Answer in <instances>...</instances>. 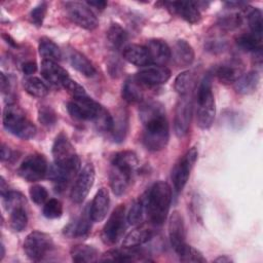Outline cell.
Here are the masks:
<instances>
[{
    "label": "cell",
    "instance_id": "cell-1",
    "mask_svg": "<svg viewBox=\"0 0 263 263\" xmlns=\"http://www.w3.org/2000/svg\"><path fill=\"white\" fill-rule=\"evenodd\" d=\"M139 114L144 125L142 142L145 148L152 152L164 149L170 140V127L163 105L157 101L144 102Z\"/></svg>",
    "mask_w": 263,
    "mask_h": 263
},
{
    "label": "cell",
    "instance_id": "cell-2",
    "mask_svg": "<svg viewBox=\"0 0 263 263\" xmlns=\"http://www.w3.org/2000/svg\"><path fill=\"white\" fill-rule=\"evenodd\" d=\"M141 199L149 221L156 226L162 225L166 220L171 206V186L164 181L155 182Z\"/></svg>",
    "mask_w": 263,
    "mask_h": 263
},
{
    "label": "cell",
    "instance_id": "cell-3",
    "mask_svg": "<svg viewBox=\"0 0 263 263\" xmlns=\"http://www.w3.org/2000/svg\"><path fill=\"white\" fill-rule=\"evenodd\" d=\"M216 115L215 98L212 90V77L205 75L197 88L196 93V122L201 129L212 126Z\"/></svg>",
    "mask_w": 263,
    "mask_h": 263
},
{
    "label": "cell",
    "instance_id": "cell-4",
    "mask_svg": "<svg viewBox=\"0 0 263 263\" xmlns=\"http://www.w3.org/2000/svg\"><path fill=\"white\" fill-rule=\"evenodd\" d=\"M3 126L10 134L30 140L36 135V126L26 117L23 109L15 103H9L3 110Z\"/></svg>",
    "mask_w": 263,
    "mask_h": 263
},
{
    "label": "cell",
    "instance_id": "cell-5",
    "mask_svg": "<svg viewBox=\"0 0 263 263\" xmlns=\"http://www.w3.org/2000/svg\"><path fill=\"white\" fill-rule=\"evenodd\" d=\"M54 165L74 177L80 171V158L65 134L57 136L51 149Z\"/></svg>",
    "mask_w": 263,
    "mask_h": 263
},
{
    "label": "cell",
    "instance_id": "cell-6",
    "mask_svg": "<svg viewBox=\"0 0 263 263\" xmlns=\"http://www.w3.org/2000/svg\"><path fill=\"white\" fill-rule=\"evenodd\" d=\"M104 107L89 98L87 95L83 97L73 98L67 103V110L69 114L77 120H87L95 122Z\"/></svg>",
    "mask_w": 263,
    "mask_h": 263
},
{
    "label": "cell",
    "instance_id": "cell-7",
    "mask_svg": "<svg viewBox=\"0 0 263 263\" xmlns=\"http://www.w3.org/2000/svg\"><path fill=\"white\" fill-rule=\"evenodd\" d=\"M53 249L52 238L41 231H33L27 235L24 241V251L32 261L42 260Z\"/></svg>",
    "mask_w": 263,
    "mask_h": 263
},
{
    "label": "cell",
    "instance_id": "cell-8",
    "mask_svg": "<svg viewBox=\"0 0 263 263\" xmlns=\"http://www.w3.org/2000/svg\"><path fill=\"white\" fill-rule=\"evenodd\" d=\"M125 229V208L123 204L117 205L107 222L105 223L101 238L105 245L113 246L115 245L122 236Z\"/></svg>",
    "mask_w": 263,
    "mask_h": 263
},
{
    "label": "cell",
    "instance_id": "cell-9",
    "mask_svg": "<svg viewBox=\"0 0 263 263\" xmlns=\"http://www.w3.org/2000/svg\"><path fill=\"white\" fill-rule=\"evenodd\" d=\"M198 151L196 147L190 148L174 165L172 173H171V179L173 182L174 189L177 192H180L185 187L190 173L194 166V163L197 160Z\"/></svg>",
    "mask_w": 263,
    "mask_h": 263
},
{
    "label": "cell",
    "instance_id": "cell-10",
    "mask_svg": "<svg viewBox=\"0 0 263 263\" xmlns=\"http://www.w3.org/2000/svg\"><path fill=\"white\" fill-rule=\"evenodd\" d=\"M48 164L42 154L28 155L17 168V174L28 182H37L48 174Z\"/></svg>",
    "mask_w": 263,
    "mask_h": 263
},
{
    "label": "cell",
    "instance_id": "cell-11",
    "mask_svg": "<svg viewBox=\"0 0 263 263\" xmlns=\"http://www.w3.org/2000/svg\"><path fill=\"white\" fill-rule=\"evenodd\" d=\"M192 118L191 96H181L177 102L174 116V130L177 137L182 138L187 135Z\"/></svg>",
    "mask_w": 263,
    "mask_h": 263
},
{
    "label": "cell",
    "instance_id": "cell-12",
    "mask_svg": "<svg viewBox=\"0 0 263 263\" xmlns=\"http://www.w3.org/2000/svg\"><path fill=\"white\" fill-rule=\"evenodd\" d=\"M95 175V167L89 162L79 171L71 190V199L74 203L79 204L84 201L93 185Z\"/></svg>",
    "mask_w": 263,
    "mask_h": 263
},
{
    "label": "cell",
    "instance_id": "cell-13",
    "mask_svg": "<svg viewBox=\"0 0 263 263\" xmlns=\"http://www.w3.org/2000/svg\"><path fill=\"white\" fill-rule=\"evenodd\" d=\"M66 10L69 18L83 29L91 31L99 25L96 14L83 3L67 2Z\"/></svg>",
    "mask_w": 263,
    "mask_h": 263
},
{
    "label": "cell",
    "instance_id": "cell-14",
    "mask_svg": "<svg viewBox=\"0 0 263 263\" xmlns=\"http://www.w3.org/2000/svg\"><path fill=\"white\" fill-rule=\"evenodd\" d=\"M135 77L146 86H153L165 83L171 78V71L165 66H147L141 69Z\"/></svg>",
    "mask_w": 263,
    "mask_h": 263
},
{
    "label": "cell",
    "instance_id": "cell-15",
    "mask_svg": "<svg viewBox=\"0 0 263 263\" xmlns=\"http://www.w3.org/2000/svg\"><path fill=\"white\" fill-rule=\"evenodd\" d=\"M164 5L175 14H178L189 24H197L201 20L199 7L193 1H174L165 2Z\"/></svg>",
    "mask_w": 263,
    "mask_h": 263
},
{
    "label": "cell",
    "instance_id": "cell-16",
    "mask_svg": "<svg viewBox=\"0 0 263 263\" xmlns=\"http://www.w3.org/2000/svg\"><path fill=\"white\" fill-rule=\"evenodd\" d=\"M168 237L172 248L177 252L184 243H186V231L183 216L180 212L174 211L168 220Z\"/></svg>",
    "mask_w": 263,
    "mask_h": 263
},
{
    "label": "cell",
    "instance_id": "cell-17",
    "mask_svg": "<svg viewBox=\"0 0 263 263\" xmlns=\"http://www.w3.org/2000/svg\"><path fill=\"white\" fill-rule=\"evenodd\" d=\"M150 62L158 66H164L172 58L168 44L162 39H151L146 45Z\"/></svg>",
    "mask_w": 263,
    "mask_h": 263
},
{
    "label": "cell",
    "instance_id": "cell-18",
    "mask_svg": "<svg viewBox=\"0 0 263 263\" xmlns=\"http://www.w3.org/2000/svg\"><path fill=\"white\" fill-rule=\"evenodd\" d=\"M133 174L134 173L129 171H126L124 168L111 164V168L109 173V181H110L109 183L115 195L119 196L125 192V190L127 189L132 181Z\"/></svg>",
    "mask_w": 263,
    "mask_h": 263
},
{
    "label": "cell",
    "instance_id": "cell-19",
    "mask_svg": "<svg viewBox=\"0 0 263 263\" xmlns=\"http://www.w3.org/2000/svg\"><path fill=\"white\" fill-rule=\"evenodd\" d=\"M110 204V197L109 192L106 188L102 187L96 193L92 202L89 206V214L90 218L93 222H102L109 210Z\"/></svg>",
    "mask_w": 263,
    "mask_h": 263
},
{
    "label": "cell",
    "instance_id": "cell-20",
    "mask_svg": "<svg viewBox=\"0 0 263 263\" xmlns=\"http://www.w3.org/2000/svg\"><path fill=\"white\" fill-rule=\"evenodd\" d=\"M41 74L49 83L55 86H62L64 80L69 77L68 72L63 67L57 62L48 60H42Z\"/></svg>",
    "mask_w": 263,
    "mask_h": 263
},
{
    "label": "cell",
    "instance_id": "cell-21",
    "mask_svg": "<svg viewBox=\"0 0 263 263\" xmlns=\"http://www.w3.org/2000/svg\"><path fill=\"white\" fill-rule=\"evenodd\" d=\"M91 218L89 214V209L81 213L80 217L74 222L69 223L65 229L64 234L68 237H84L86 236L91 228Z\"/></svg>",
    "mask_w": 263,
    "mask_h": 263
},
{
    "label": "cell",
    "instance_id": "cell-22",
    "mask_svg": "<svg viewBox=\"0 0 263 263\" xmlns=\"http://www.w3.org/2000/svg\"><path fill=\"white\" fill-rule=\"evenodd\" d=\"M144 85L142 82H140L135 76L129 77L125 80V82L122 85L121 89V97L122 99L129 103V104H136L140 103L144 99Z\"/></svg>",
    "mask_w": 263,
    "mask_h": 263
},
{
    "label": "cell",
    "instance_id": "cell-23",
    "mask_svg": "<svg viewBox=\"0 0 263 263\" xmlns=\"http://www.w3.org/2000/svg\"><path fill=\"white\" fill-rule=\"evenodd\" d=\"M122 57L125 61L138 67H144L151 63L146 46L139 44H128L124 46Z\"/></svg>",
    "mask_w": 263,
    "mask_h": 263
},
{
    "label": "cell",
    "instance_id": "cell-24",
    "mask_svg": "<svg viewBox=\"0 0 263 263\" xmlns=\"http://www.w3.org/2000/svg\"><path fill=\"white\" fill-rule=\"evenodd\" d=\"M243 71V67L239 62L232 61L225 64H222L221 66L217 67L215 70V75L221 81V83L229 84L234 83L235 80L241 75Z\"/></svg>",
    "mask_w": 263,
    "mask_h": 263
},
{
    "label": "cell",
    "instance_id": "cell-25",
    "mask_svg": "<svg viewBox=\"0 0 263 263\" xmlns=\"http://www.w3.org/2000/svg\"><path fill=\"white\" fill-rule=\"evenodd\" d=\"M153 230L150 227L139 225L127 233L122 241V246L123 248H136L149 241L153 237Z\"/></svg>",
    "mask_w": 263,
    "mask_h": 263
},
{
    "label": "cell",
    "instance_id": "cell-26",
    "mask_svg": "<svg viewBox=\"0 0 263 263\" xmlns=\"http://www.w3.org/2000/svg\"><path fill=\"white\" fill-rule=\"evenodd\" d=\"M173 58L178 66L186 67L193 63L194 50L186 40L179 39L174 45Z\"/></svg>",
    "mask_w": 263,
    "mask_h": 263
},
{
    "label": "cell",
    "instance_id": "cell-27",
    "mask_svg": "<svg viewBox=\"0 0 263 263\" xmlns=\"http://www.w3.org/2000/svg\"><path fill=\"white\" fill-rule=\"evenodd\" d=\"M260 81V76L257 71H250L241 74L233 83L234 89L240 95H250L256 91Z\"/></svg>",
    "mask_w": 263,
    "mask_h": 263
},
{
    "label": "cell",
    "instance_id": "cell-28",
    "mask_svg": "<svg viewBox=\"0 0 263 263\" xmlns=\"http://www.w3.org/2000/svg\"><path fill=\"white\" fill-rule=\"evenodd\" d=\"M73 262L90 263L99 260V252L96 248L88 245H76L70 250Z\"/></svg>",
    "mask_w": 263,
    "mask_h": 263
},
{
    "label": "cell",
    "instance_id": "cell-29",
    "mask_svg": "<svg viewBox=\"0 0 263 263\" xmlns=\"http://www.w3.org/2000/svg\"><path fill=\"white\" fill-rule=\"evenodd\" d=\"M69 62L75 70L86 77H91L96 74V69L91 62L84 54L75 49L69 52Z\"/></svg>",
    "mask_w": 263,
    "mask_h": 263
},
{
    "label": "cell",
    "instance_id": "cell-30",
    "mask_svg": "<svg viewBox=\"0 0 263 263\" xmlns=\"http://www.w3.org/2000/svg\"><path fill=\"white\" fill-rule=\"evenodd\" d=\"M134 248H124L120 249H111L105 252L100 261H111V262H132L138 260L139 253L133 250Z\"/></svg>",
    "mask_w": 263,
    "mask_h": 263
},
{
    "label": "cell",
    "instance_id": "cell-31",
    "mask_svg": "<svg viewBox=\"0 0 263 263\" xmlns=\"http://www.w3.org/2000/svg\"><path fill=\"white\" fill-rule=\"evenodd\" d=\"M138 157L134 151L124 150L114 154L111 160V164L119 166L121 168L127 170L129 172H135L138 166Z\"/></svg>",
    "mask_w": 263,
    "mask_h": 263
},
{
    "label": "cell",
    "instance_id": "cell-32",
    "mask_svg": "<svg viewBox=\"0 0 263 263\" xmlns=\"http://www.w3.org/2000/svg\"><path fill=\"white\" fill-rule=\"evenodd\" d=\"M38 51H39V54L43 58V60L57 62V61H60L62 58V51L60 47L47 37L40 38Z\"/></svg>",
    "mask_w": 263,
    "mask_h": 263
},
{
    "label": "cell",
    "instance_id": "cell-33",
    "mask_svg": "<svg viewBox=\"0 0 263 263\" xmlns=\"http://www.w3.org/2000/svg\"><path fill=\"white\" fill-rule=\"evenodd\" d=\"M236 43L238 47L246 51L253 53H260L262 51V37H258L253 33L242 34L237 37Z\"/></svg>",
    "mask_w": 263,
    "mask_h": 263
},
{
    "label": "cell",
    "instance_id": "cell-34",
    "mask_svg": "<svg viewBox=\"0 0 263 263\" xmlns=\"http://www.w3.org/2000/svg\"><path fill=\"white\" fill-rule=\"evenodd\" d=\"M245 13L248 18L249 27L252 31L251 33H253L254 35H256L258 37H262L263 22H262V13H261L260 9H258L256 7H252V6H246Z\"/></svg>",
    "mask_w": 263,
    "mask_h": 263
},
{
    "label": "cell",
    "instance_id": "cell-35",
    "mask_svg": "<svg viewBox=\"0 0 263 263\" xmlns=\"http://www.w3.org/2000/svg\"><path fill=\"white\" fill-rule=\"evenodd\" d=\"M194 84V76L191 71H184L180 73L174 82L175 90L180 96H186L190 95Z\"/></svg>",
    "mask_w": 263,
    "mask_h": 263
},
{
    "label": "cell",
    "instance_id": "cell-36",
    "mask_svg": "<svg viewBox=\"0 0 263 263\" xmlns=\"http://www.w3.org/2000/svg\"><path fill=\"white\" fill-rule=\"evenodd\" d=\"M25 90L34 98H44L48 95L47 85L37 77H30L24 81Z\"/></svg>",
    "mask_w": 263,
    "mask_h": 263
},
{
    "label": "cell",
    "instance_id": "cell-37",
    "mask_svg": "<svg viewBox=\"0 0 263 263\" xmlns=\"http://www.w3.org/2000/svg\"><path fill=\"white\" fill-rule=\"evenodd\" d=\"M127 32L117 23L110 25L107 31V38L109 42L116 48H120L127 41Z\"/></svg>",
    "mask_w": 263,
    "mask_h": 263
},
{
    "label": "cell",
    "instance_id": "cell-38",
    "mask_svg": "<svg viewBox=\"0 0 263 263\" xmlns=\"http://www.w3.org/2000/svg\"><path fill=\"white\" fill-rule=\"evenodd\" d=\"M180 261L182 262H192V263H204L206 262L202 254L192 246L184 243L177 252Z\"/></svg>",
    "mask_w": 263,
    "mask_h": 263
},
{
    "label": "cell",
    "instance_id": "cell-39",
    "mask_svg": "<svg viewBox=\"0 0 263 263\" xmlns=\"http://www.w3.org/2000/svg\"><path fill=\"white\" fill-rule=\"evenodd\" d=\"M127 125H128V121H127V114L124 112V110L119 111L117 118L114 120L113 118V129H112V134H113V139L116 142H122L123 139L125 138L126 135V130H127Z\"/></svg>",
    "mask_w": 263,
    "mask_h": 263
},
{
    "label": "cell",
    "instance_id": "cell-40",
    "mask_svg": "<svg viewBox=\"0 0 263 263\" xmlns=\"http://www.w3.org/2000/svg\"><path fill=\"white\" fill-rule=\"evenodd\" d=\"M10 213H11L10 220H9L10 227L16 232L23 231L26 228L27 223H28V217H27V213H26L24 206L17 208Z\"/></svg>",
    "mask_w": 263,
    "mask_h": 263
},
{
    "label": "cell",
    "instance_id": "cell-41",
    "mask_svg": "<svg viewBox=\"0 0 263 263\" xmlns=\"http://www.w3.org/2000/svg\"><path fill=\"white\" fill-rule=\"evenodd\" d=\"M2 198H3V203L5 209L9 212H12L17 208H22L26 203L25 196L22 193L15 192V191L9 190L5 195L2 196Z\"/></svg>",
    "mask_w": 263,
    "mask_h": 263
},
{
    "label": "cell",
    "instance_id": "cell-42",
    "mask_svg": "<svg viewBox=\"0 0 263 263\" xmlns=\"http://www.w3.org/2000/svg\"><path fill=\"white\" fill-rule=\"evenodd\" d=\"M42 212L47 219H58L63 214V204L59 199L51 198L44 203Z\"/></svg>",
    "mask_w": 263,
    "mask_h": 263
},
{
    "label": "cell",
    "instance_id": "cell-43",
    "mask_svg": "<svg viewBox=\"0 0 263 263\" xmlns=\"http://www.w3.org/2000/svg\"><path fill=\"white\" fill-rule=\"evenodd\" d=\"M38 120L43 126L50 127L57 123V114L50 106L42 105L38 109Z\"/></svg>",
    "mask_w": 263,
    "mask_h": 263
},
{
    "label": "cell",
    "instance_id": "cell-44",
    "mask_svg": "<svg viewBox=\"0 0 263 263\" xmlns=\"http://www.w3.org/2000/svg\"><path fill=\"white\" fill-rule=\"evenodd\" d=\"M144 212H145V208H144V203L142 201V199H139L137 201H135L133 203V205L130 206L126 220L130 225H138L142 222L143 220V216H144Z\"/></svg>",
    "mask_w": 263,
    "mask_h": 263
},
{
    "label": "cell",
    "instance_id": "cell-45",
    "mask_svg": "<svg viewBox=\"0 0 263 263\" xmlns=\"http://www.w3.org/2000/svg\"><path fill=\"white\" fill-rule=\"evenodd\" d=\"M62 86L73 97V98H78V97H83L86 96L85 89L75 80H73L70 76L66 78L62 84Z\"/></svg>",
    "mask_w": 263,
    "mask_h": 263
},
{
    "label": "cell",
    "instance_id": "cell-46",
    "mask_svg": "<svg viewBox=\"0 0 263 263\" xmlns=\"http://www.w3.org/2000/svg\"><path fill=\"white\" fill-rule=\"evenodd\" d=\"M30 197L32 201L36 204H42L46 202V199L48 197V192L44 186L41 185H34L29 190Z\"/></svg>",
    "mask_w": 263,
    "mask_h": 263
},
{
    "label": "cell",
    "instance_id": "cell-47",
    "mask_svg": "<svg viewBox=\"0 0 263 263\" xmlns=\"http://www.w3.org/2000/svg\"><path fill=\"white\" fill-rule=\"evenodd\" d=\"M241 24V16L238 13L224 15L219 21V26L225 30H233Z\"/></svg>",
    "mask_w": 263,
    "mask_h": 263
},
{
    "label": "cell",
    "instance_id": "cell-48",
    "mask_svg": "<svg viewBox=\"0 0 263 263\" xmlns=\"http://www.w3.org/2000/svg\"><path fill=\"white\" fill-rule=\"evenodd\" d=\"M46 10H47V4L45 2L38 4L31 10L29 14L30 21L36 26H41L46 14Z\"/></svg>",
    "mask_w": 263,
    "mask_h": 263
},
{
    "label": "cell",
    "instance_id": "cell-49",
    "mask_svg": "<svg viewBox=\"0 0 263 263\" xmlns=\"http://www.w3.org/2000/svg\"><path fill=\"white\" fill-rule=\"evenodd\" d=\"M22 70L26 75H32L37 71V64L33 61L25 62L22 66Z\"/></svg>",
    "mask_w": 263,
    "mask_h": 263
},
{
    "label": "cell",
    "instance_id": "cell-50",
    "mask_svg": "<svg viewBox=\"0 0 263 263\" xmlns=\"http://www.w3.org/2000/svg\"><path fill=\"white\" fill-rule=\"evenodd\" d=\"M13 152L10 150L9 147L2 144L1 147V160L2 161H10L13 158Z\"/></svg>",
    "mask_w": 263,
    "mask_h": 263
},
{
    "label": "cell",
    "instance_id": "cell-51",
    "mask_svg": "<svg viewBox=\"0 0 263 263\" xmlns=\"http://www.w3.org/2000/svg\"><path fill=\"white\" fill-rule=\"evenodd\" d=\"M86 4H88L89 6H93L97 9L103 10V9H105V7L107 6L108 3H107V1H104V0H96V1H87Z\"/></svg>",
    "mask_w": 263,
    "mask_h": 263
},
{
    "label": "cell",
    "instance_id": "cell-52",
    "mask_svg": "<svg viewBox=\"0 0 263 263\" xmlns=\"http://www.w3.org/2000/svg\"><path fill=\"white\" fill-rule=\"evenodd\" d=\"M0 85H1V90L2 92H5L9 89V80L6 78L4 73H0Z\"/></svg>",
    "mask_w": 263,
    "mask_h": 263
},
{
    "label": "cell",
    "instance_id": "cell-53",
    "mask_svg": "<svg viewBox=\"0 0 263 263\" xmlns=\"http://www.w3.org/2000/svg\"><path fill=\"white\" fill-rule=\"evenodd\" d=\"M0 191H1V196L5 195L9 190H8V185L6 184L5 180L1 177V180H0Z\"/></svg>",
    "mask_w": 263,
    "mask_h": 263
},
{
    "label": "cell",
    "instance_id": "cell-54",
    "mask_svg": "<svg viewBox=\"0 0 263 263\" xmlns=\"http://www.w3.org/2000/svg\"><path fill=\"white\" fill-rule=\"evenodd\" d=\"M215 262H219V263H228V262H232V259L226 255H223V256H220L218 258H216L214 260Z\"/></svg>",
    "mask_w": 263,
    "mask_h": 263
},
{
    "label": "cell",
    "instance_id": "cell-55",
    "mask_svg": "<svg viewBox=\"0 0 263 263\" xmlns=\"http://www.w3.org/2000/svg\"><path fill=\"white\" fill-rule=\"evenodd\" d=\"M3 38L6 40V42L7 43H9L10 45H12V46H16V43L8 36V35H6V34H3Z\"/></svg>",
    "mask_w": 263,
    "mask_h": 263
},
{
    "label": "cell",
    "instance_id": "cell-56",
    "mask_svg": "<svg viewBox=\"0 0 263 263\" xmlns=\"http://www.w3.org/2000/svg\"><path fill=\"white\" fill-rule=\"evenodd\" d=\"M1 255H0V260H2L4 258V255H5V249H4V245L1 243Z\"/></svg>",
    "mask_w": 263,
    "mask_h": 263
}]
</instances>
